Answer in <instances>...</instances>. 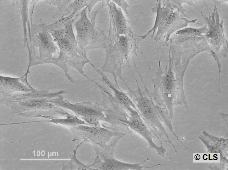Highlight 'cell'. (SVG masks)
I'll return each instance as SVG.
<instances>
[{"label": "cell", "instance_id": "1", "mask_svg": "<svg viewBox=\"0 0 228 170\" xmlns=\"http://www.w3.org/2000/svg\"><path fill=\"white\" fill-rule=\"evenodd\" d=\"M75 19L54 29L50 32L59 48V54L52 63L59 67L64 71L68 79L74 84L75 81L68 72L71 68H74L87 79L89 77L84 73L83 68L87 63H91L80 48L75 36L73 23Z\"/></svg>", "mask_w": 228, "mask_h": 170}, {"label": "cell", "instance_id": "2", "mask_svg": "<svg viewBox=\"0 0 228 170\" xmlns=\"http://www.w3.org/2000/svg\"><path fill=\"white\" fill-rule=\"evenodd\" d=\"M105 50L106 58L101 71L111 74L113 76L115 84L119 86L117 79L122 81L121 76L122 69L130 67V59L134 55L138 58V45L143 39L142 35H138L132 31L127 35L119 36H108Z\"/></svg>", "mask_w": 228, "mask_h": 170}, {"label": "cell", "instance_id": "3", "mask_svg": "<svg viewBox=\"0 0 228 170\" xmlns=\"http://www.w3.org/2000/svg\"><path fill=\"white\" fill-rule=\"evenodd\" d=\"M206 24L200 28L187 27L174 33L170 38L169 49L173 61L176 65L186 68L197 54L204 51L213 54L206 37Z\"/></svg>", "mask_w": 228, "mask_h": 170}, {"label": "cell", "instance_id": "4", "mask_svg": "<svg viewBox=\"0 0 228 170\" xmlns=\"http://www.w3.org/2000/svg\"><path fill=\"white\" fill-rule=\"evenodd\" d=\"M156 15L153 27L145 35V39L152 32L151 38L157 43L161 39H165L164 46L166 45L171 36L177 31L186 27L189 23H197V19L190 20L184 12L178 8L172 0H157L155 6L151 9Z\"/></svg>", "mask_w": 228, "mask_h": 170}, {"label": "cell", "instance_id": "5", "mask_svg": "<svg viewBox=\"0 0 228 170\" xmlns=\"http://www.w3.org/2000/svg\"><path fill=\"white\" fill-rule=\"evenodd\" d=\"M160 59L159 68L156 76L152 80L153 86L152 94L158 103L159 101L166 103L171 102L177 95H184L183 88L184 75H180V70L173 66L169 49V60L164 70L160 67Z\"/></svg>", "mask_w": 228, "mask_h": 170}, {"label": "cell", "instance_id": "6", "mask_svg": "<svg viewBox=\"0 0 228 170\" xmlns=\"http://www.w3.org/2000/svg\"><path fill=\"white\" fill-rule=\"evenodd\" d=\"M86 7L81 12L78 19L73 25L77 32L76 39L85 54L88 51L94 48H106L108 38L104 31L95 24L96 15L90 19Z\"/></svg>", "mask_w": 228, "mask_h": 170}, {"label": "cell", "instance_id": "7", "mask_svg": "<svg viewBox=\"0 0 228 170\" xmlns=\"http://www.w3.org/2000/svg\"><path fill=\"white\" fill-rule=\"evenodd\" d=\"M200 12L207 27L206 37L213 53V57L217 61L220 75V59L228 58V41L225 35L224 21L220 19L219 13L215 5L213 11L209 13L208 16H204Z\"/></svg>", "mask_w": 228, "mask_h": 170}, {"label": "cell", "instance_id": "8", "mask_svg": "<svg viewBox=\"0 0 228 170\" xmlns=\"http://www.w3.org/2000/svg\"><path fill=\"white\" fill-rule=\"evenodd\" d=\"M137 88L135 90L130 89L125 81L124 82L128 89L127 93L134 103L137 110L141 118L151 131L157 121L158 105L152 93L150 92L145 85L140 76L141 81L143 83L144 90H142L138 85L136 79Z\"/></svg>", "mask_w": 228, "mask_h": 170}, {"label": "cell", "instance_id": "9", "mask_svg": "<svg viewBox=\"0 0 228 170\" xmlns=\"http://www.w3.org/2000/svg\"><path fill=\"white\" fill-rule=\"evenodd\" d=\"M32 31V38L30 39L32 40L30 41H32L33 46L37 48L38 52L37 55L29 58V64L30 66L42 64H51L55 58V55L59 54V50L55 44L54 40L43 24L34 25Z\"/></svg>", "mask_w": 228, "mask_h": 170}, {"label": "cell", "instance_id": "10", "mask_svg": "<svg viewBox=\"0 0 228 170\" xmlns=\"http://www.w3.org/2000/svg\"><path fill=\"white\" fill-rule=\"evenodd\" d=\"M50 101L72 110L78 117L90 125L100 126V121H106V109L97 103L93 104L88 102L71 104L64 100L62 95L51 99Z\"/></svg>", "mask_w": 228, "mask_h": 170}, {"label": "cell", "instance_id": "11", "mask_svg": "<svg viewBox=\"0 0 228 170\" xmlns=\"http://www.w3.org/2000/svg\"><path fill=\"white\" fill-rule=\"evenodd\" d=\"M82 124L74 126L73 131L76 137L75 140L84 139L85 141L90 142L94 146L103 149L110 147L113 144L112 142L110 144L107 143L113 137L125 135V133L112 131L99 126H89Z\"/></svg>", "mask_w": 228, "mask_h": 170}, {"label": "cell", "instance_id": "12", "mask_svg": "<svg viewBox=\"0 0 228 170\" xmlns=\"http://www.w3.org/2000/svg\"><path fill=\"white\" fill-rule=\"evenodd\" d=\"M94 146L96 156L94 162L88 166L96 170H141L144 168H151L154 167V166L142 165V163L148 160V158L144 160L140 163H125L114 158L113 154L115 148L103 149L98 147Z\"/></svg>", "mask_w": 228, "mask_h": 170}, {"label": "cell", "instance_id": "13", "mask_svg": "<svg viewBox=\"0 0 228 170\" xmlns=\"http://www.w3.org/2000/svg\"><path fill=\"white\" fill-rule=\"evenodd\" d=\"M30 66H28L25 74L20 77L0 76V97L1 99L18 93L31 92L35 89L28 83L27 80L29 73Z\"/></svg>", "mask_w": 228, "mask_h": 170}, {"label": "cell", "instance_id": "14", "mask_svg": "<svg viewBox=\"0 0 228 170\" xmlns=\"http://www.w3.org/2000/svg\"><path fill=\"white\" fill-rule=\"evenodd\" d=\"M109 17V32L117 36L127 35L132 30L120 7L112 0H106Z\"/></svg>", "mask_w": 228, "mask_h": 170}, {"label": "cell", "instance_id": "15", "mask_svg": "<svg viewBox=\"0 0 228 170\" xmlns=\"http://www.w3.org/2000/svg\"><path fill=\"white\" fill-rule=\"evenodd\" d=\"M125 127H129L143 137L148 142L150 147L157 149V147L152 141L153 136L151 131L141 118L139 114L129 116L124 122Z\"/></svg>", "mask_w": 228, "mask_h": 170}, {"label": "cell", "instance_id": "16", "mask_svg": "<svg viewBox=\"0 0 228 170\" xmlns=\"http://www.w3.org/2000/svg\"><path fill=\"white\" fill-rule=\"evenodd\" d=\"M115 3H116L121 7L122 9L125 12L126 15L129 16V14L127 10V9L129 6L127 2L124 0H112Z\"/></svg>", "mask_w": 228, "mask_h": 170}]
</instances>
